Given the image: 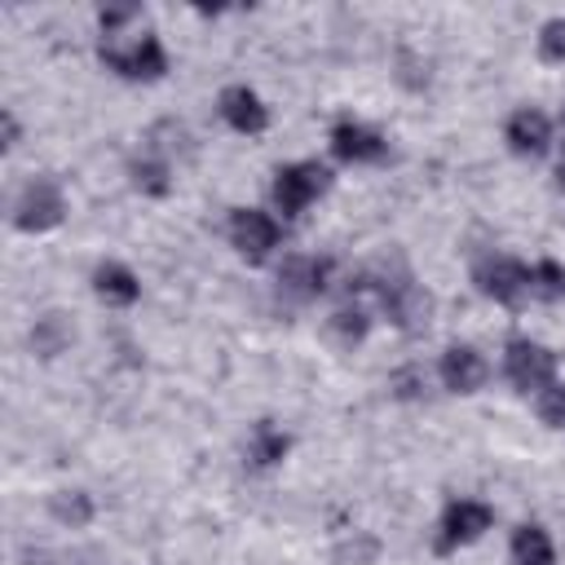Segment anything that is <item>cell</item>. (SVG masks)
Masks as SVG:
<instances>
[{"label": "cell", "instance_id": "cell-1", "mask_svg": "<svg viewBox=\"0 0 565 565\" xmlns=\"http://www.w3.org/2000/svg\"><path fill=\"white\" fill-rule=\"evenodd\" d=\"M102 62L128 79H159L168 71V53L154 35H106Z\"/></svg>", "mask_w": 565, "mask_h": 565}, {"label": "cell", "instance_id": "cell-2", "mask_svg": "<svg viewBox=\"0 0 565 565\" xmlns=\"http://www.w3.org/2000/svg\"><path fill=\"white\" fill-rule=\"evenodd\" d=\"M66 216V194L53 177H31L13 199V225L22 234H44Z\"/></svg>", "mask_w": 565, "mask_h": 565}, {"label": "cell", "instance_id": "cell-3", "mask_svg": "<svg viewBox=\"0 0 565 565\" xmlns=\"http://www.w3.org/2000/svg\"><path fill=\"white\" fill-rule=\"evenodd\" d=\"M375 291H380V305H384V313L393 318V327H402V331H424V327L433 322V296H428L406 269L393 274V278H380Z\"/></svg>", "mask_w": 565, "mask_h": 565}, {"label": "cell", "instance_id": "cell-4", "mask_svg": "<svg viewBox=\"0 0 565 565\" xmlns=\"http://www.w3.org/2000/svg\"><path fill=\"white\" fill-rule=\"evenodd\" d=\"M503 371H508V380L521 393H543L547 384H556V358H552V349L539 344V340H525V335L521 340H508Z\"/></svg>", "mask_w": 565, "mask_h": 565}, {"label": "cell", "instance_id": "cell-5", "mask_svg": "<svg viewBox=\"0 0 565 565\" xmlns=\"http://www.w3.org/2000/svg\"><path fill=\"white\" fill-rule=\"evenodd\" d=\"M327 185H331V172H327L322 163H313V159L287 163V168H278V177H274V203H278L282 216H300Z\"/></svg>", "mask_w": 565, "mask_h": 565}, {"label": "cell", "instance_id": "cell-6", "mask_svg": "<svg viewBox=\"0 0 565 565\" xmlns=\"http://www.w3.org/2000/svg\"><path fill=\"white\" fill-rule=\"evenodd\" d=\"M472 282L481 296H490L499 305H521L530 296V269L512 256H481L472 269Z\"/></svg>", "mask_w": 565, "mask_h": 565}, {"label": "cell", "instance_id": "cell-7", "mask_svg": "<svg viewBox=\"0 0 565 565\" xmlns=\"http://www.w3.org/2000/svg\"><path fill=\"white\" fill-rule=\"evenodd\" d=\"M327 278H331V260L327 256H287L278 265V296L305 305V300L327 291Z\"/></svg>", "mask_w": 565, "mask_h": 565}, {"label": "cell", "instance_id": "cell-8", "mask_svg": "<svg viewBox=\"0 0 565 565\" xmlns=\"http://www.w3.org/2000/svg\"><path fill=\"white\" fill-rule=\"evenodd\" d=\"M230 243L247 256V260H265L274 247H278V221L269 212H256V207H238L230 216Z\"/></svg>", "mask_w": 565, "mask_h": 565}, {"label": "cell", "instance_id": "cell-9", "mask_svg": "<svg viewBox=\"0 0 565 565\" xmlns=\"http://www.w3.org/2000/svg\"><path fill=\"white\" fill-rule=\"evenodd\" d=\"M490 521H494V512H490L486 503H477V499H455V503L441 512V552L481 539V534L490 530Z\"/></svg>", "mask_w": 565, "mask_h": 565}, {"label": "cell", "instance_id": "cell-10", "mask_svg": "<svg viewBox=\"0 0 565 565\" xmlns=\"http://www.w3.org/2000/svg\"><path fill=\"white\" fill-rule=\"evenodd\" d=\"M437 371H441V384L450 393H477L486 384V358L472 344H450L441 353V366Z\"/></svg>", "mask_w": 565, "mask_h": 565}, {"label": "cell", "instance_id": "cell-11", "mask_svg": "<svg viewBox=\"0 0 565 565\" xmlns=\"http://www.w3.org/2000/svg\"><path fill=\"white\" fill-rule=\"evenodd\" d=\"M508 146H512V154H525V159L547 154V146H552V124H547V115L534 110V106H521V110L508 119Z\"/></svg>", "mask_w": 565, "mask_h": 565}, {"label": "cell", "instance_id": "cell-12", "mask_svg": "<svg viewBox=\"0 0 565 565\" xmlns=\"http://www.w3.org/2000/svg\"><path fill=\"white\" fill-rule=\"evenodd\" d=\"M331 150L344 163H375V159H384V137L358 119H344L331 128Z\"/></svg>", "mask_w": 565, "mask_h": 565}, {"label": "cell", "instance_id": "cell-13", "mask_svg": "<svg viewBox=\"0 0 565 565\" xmlns=\"http://www.w3.org/2000/svg\"><path fill=\"white\" fill-rule=\"evenodd\" d=\"M221 115H225V124H230L234 132H247V137L265 132V124H269L265 102H260L247 84H234V88L221 93Z\"/></svg>", "mask_w": 565, "mask_h": 565}, {"label": "cell", "instance_id": "cell-14", "mask_svg": "<svg viewBox=\"0 0 565 565\" xmlns=\"http://www.w3.org/2000/svg\"><path fill=\"white\" fill-rule=\"evenodd\" d=\"M93 291H97L106 305H132V300L141 296V282H137V274H132L128 265L106 260V265L93 269Z\"/></svg>", "mask_w": 565, "mask_h": 565}, {"label": "cell", "instance_id": "cell-15", "mask_svg": "<svg viewBox=\"0 0 565 565\" xmlns=\"http://www.w3.org/2000/svg\"><path fill=\"white\" fill-rule=\"evenodd\" d=\"M512 561L516 565H556V547L543 525H521L512 534Z\"/></svg>", "mask_w": 565, "mask_h": 565}, {"label": "cell", "instance_id": "cell-16", "mask_svg": "<svg viewBox=\"0 0 565 565\" xmlns=\"http://www.w3.org/2000/svg\"><path fill=\"white\" fill-rule=\"evenodd\" d=\"M287 446H291V437H287L278 424L260 419V424L252 428V437H247V459L260 463V468H269V463H278V459L287 455Z\"/></svg>", "mask_w": 565, "mask_h": 565}, {"label": "cell", "instance_id": "cell-17", "mask_svg": "<svg viewBox=\"0 0 565 565\" xmlns=\"http://www.w3.org/2000/svg\"><path fill=\"white\" fill-rule=\"evenodd\" d=\"M71 340H75V331H71V322H66L62 313H44V318H35V327H31V349H35L40 358H57Z\"/></svg>", "mask_w": 565, "mask_h": 565}, {"label": "cell", "instance_id": "cell-18", "mask_svg": "<svg viewBox=\"0 0 565 565\" xmlns=\"http://www.w3.org/2000/svg\"><path fill=\"white\" fill-rule=\"evenodd\" d=\"M49 512H53L62 525L79 530V525H88V521H93V499H88L84 490H57V494L49 499Z\"/></svg>", "mask_w": 565, "mask_h": 565}, {"label": "cell", "instance_id": "cell-19", "mask_svg": "<svg viewBox=\"0 0 565 565\" xmlns=\"http://www.w3.org/2000/svg\"><path fill=\"white\" fill-rule=\"evenodd\" d=\"M327 327H331V335L340 340V344H362L366 340V327H371V318L358 309V305H340L331 318H327Z\"/></svg>", "mask_w": 565, "mask_h": 565}, {"label": "cell", "instance_id": "cell-20", "mask_svg": "<svg viewBox=\"0 0 565 565\" xmlns=\"http://www.w3.org/2000/svg\"><path fill=\"white\" fill-rule=\"evenodd\" d=\"M132 185L141 190V194H168V159H159V154H141V159H132Z\"/></svg>", "mask_w": 565, "mask_h": 565}, {"label": "cell", "instance_id": "cell-21", "mask_svg": "<svg viewBox=\"0 0 565 565\" xmlns=\"http://www.w3.org/2000/svg\"><path fill=\"white\" fill-rule=\"evenodd\" d=\"M530 296H539V300H561V296H565V265L539 260V265L530 269Z\"/></svg>", "mask_w": 565, "mask_h": 565}, {"label": "cell", "instance_id": "cell-22", "mask_svg": "<svg viewBox=\"0 0 565 565\" xmlns=\"http://www.w3.org/2000/svg\"><path fill=\"white\" fill-rule=\"evenodd\" d=\"M539 53H543V62L565 66V18L543 22V31H539Z\"/></svg>", "mask_w": 565, "mask_h": 565}, {"label": "cell", "instance_id": "cell-23", "mask_svg": "<svg viewBox=\"0 0 565 565\" xmlns=\"http://www.w3.org/2000/svg\"><path fill=\"white\" fill-rule=\"evenodd\" d=\"M539 415H543V424L565 428V384H547L539 393Z\"/></svg>", "mask_w": 565, "mask_h": 565}, {"label": "cell", "instance_id": "cell-24", "mask_svg": "<svg viewBox=\"0 0 565 565\" xmlns=\"http://www.w3.org/2000/svg\"><path fill=\"white\" fill-rule=\"evenodd\" d=\"M393 388H397V397H419V388H428V380H424V371L406 366L393 375Z\"/></svg>", "mask_w": 565, "mask_h": 565}, {"label": "cell", "instance_id": "cell-25", "mask_svg": "<svg viewBox=\"0 0 565 565\" xmlns=\"http://www.w3.org/2000/svg\"><path fill=\"white\" fill-rule=\"evenodd\" d=\"M18 137H22V132H18V119H13V115H4V150H13V146H18Z\"/></svg>", "mask_w": 565, "mask_h": 565}, {"label": "cell", "instance_id": "cell-26", "mask_svg": "<svg viewBox=\"0 0 565 565\" xmlns=\"http://www.w3.org/2000/svg\"><path fill=\"white\" fill-rule=\"evenodd\" d=\"M556 185L565 190V150H561V163H556Z\"/></svg>", "mask_w": 565, "mask_h": 565}, {"label": "cell", "instance_id": "cell-27", "mask_svg": "<svg viewBox=\"0 0 565 565\" xmlns=\"http://www.w3.org/2000/svg\"><path fill=\"white\" fill-rule=\"evenodd\" d=\"M561 128H565V106H561Z\"/></svg>", "mask_w": 565, "mask_h": 565}]
</instances>
